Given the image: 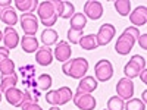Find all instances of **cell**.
Here are the masks:
<instances>
[{"instance_id": "cell-31", "label": "cell", "mask_w": 147, "mask_h": 110, "mask_svg": "<svg viewBox=\"0 0 147 110\" xmlns=\"http://www.w3.org/2000/svg\"><path fill=\"white\" fill-rule=\"evenodd\" d=\"M82 35H84V31H78V30H72V28H69V30H68V32H66V37H68V41H69L71 44H78Z\"/></svg>"}, {"instance_id": "cell-11", "label": "cell", "mask_w": 147, "mask_h": 110, "mask_svg": "<svg viewBox=\"0 0 147 110\" xmlns=\"http://www.w3.org/2000/svg\"><path fill=\"white\" fill-rule=\"evenodd\" d=\"M129 21L132 23V27H143L146 25V22H147V7L144 5L141 6H137L136 9H134L132 12H129Z\"/></svg>"}, {"instance_id": "cell-23", "label": "cell", "mask_w": 147, "mask_h": 110, "mask_svg": "<svg viewBox=\"0 0 147 110\" xmlns=\"http://www.w3.org/2000/svg\"><path fill=\"white\" fill-rule=\"evenodd\" d=\"M16 84H18V75H16V72L15 73H10V75H5V76H2V79H0V91L5 93L9 88L16 87Z\"/></svg>"}, {"instance_id": "cell-17", "label": "cell", "mask_w": 147, "mask_h": 110, "mask_svg": "<svg viewBox=\"0 0 147 110\" xmlns=\"http://www.w3.org/2000/svg\"><path fill=\"white\" fill-rule=\"evenodd\" d=\"M5 99L9 104H12L13 107H19L24 103V91H21L19 88L13 87L5 91Z\"/></svg>"}, {"instance_id": "cell-19", "label": "cell", "mask_w": 147, "mask_h": 110, "mask_svg": "<svg viewBox=\"0 0 147 110\" xmlns=\"http://www.w3.org/2000/svg\"><path fill=\"white\" fill-rule=\"evenodd\" d=\"M37 0H15V7L18 10H21L22 13H34L38 7Z\"/></svg>"}, {"instance_id": "cell-18", "label": "cell", "mask_w": 147, "mask_h": 110, "mask_svg": "<svg viewBox=\"0 0 147 110\" xmlns=\"http://www.w3.org/2000/svg\"><path fill=\"white\" fill-rule=\"evenodd\" d=\"M0 19H2L3 23H6V27H13V25H16L18 21H19L16 10L12 6L5 7V9H0Z\"/></svg>"}, {"instance_id": "cell-42", "label": "cell", "mask_w": 147, "mask_h": 110, "mask_svg": "<svg viewBox=\"0 0 147 110\" xmlns=\"http://www.w3.org/2000/svg\"><path fill=\"white\" fill-rule=\"evenodd\" d=\"M0 103H2V91H0Z\"/></svg>"}, {"instance_id": "cell-12", "label": "cell", "mask_w": 147, "mask_h": 110, "mask_svg": "<svg viewBox=\"0 0 147 110\" xmlns=\"http://www.w3.org/2000/svg\"><path fill=\"white\" fill-rule=\"evenodd\" d=\"M53 3H55L57 18L71 19L72 15L75 13V6H74L71 2H62V0H57V2H53Z\"/></svg>"}, {"instance_id": "cell-8", "label": "cell", "mask_w": 147, "mask_h": 110, "mask_svg": "<svg viewBox=\"0 0 147 110\" xmlns=\"http://www.w3.org/2000/svg\"><path fill=\"white\" fill-rule=\"evenodd\" d=\"M116 94L119 99H122L124 101L132 99L134 95V82L132 79H128V78H121L116 84Z\"/></svg>"}, {"instance_id": "cell-3", "label": "cell", "mask_w": 147, "mask_h": 110, "mask_svg": "<svg viewBox=\"0 0 147 110\" xmlns=\"http://www.w3.org/2000/svg\"><path fill=\"white\" fill-rule=\"evenodd\" d=\"M37 15L46 28H52L53 25H56L57 15L53 2H40L38 7H37Z\"/></svg>"}, {"instance_id": "cell-35", "label": "cell", "mask_w": 147, "mask_h": 110, "mask_svg": "<svg viewBox=\"0 0 147 110\" xmlns=\"http://www.w3.org/2000/svg\"><path fill=\"white\" fill-rule=\"evenodd\" d=\"M137 41H138L140 47L146 50V48H147V34H140V37L137 38Z\"/></svg>"}, {"instance_id": "cell-36", "label": "cell", "mask_w": 147, "mask_h": 110, "mask_svg": "<svg viewBox=\"0 0 147 110\" xmlns=\"http://www.w3.org/2000/svg\"><path fill=\"white\" fill-rule=\"evenodd\" d=\"M9 53H10V50H7L6 47H0V63H2L3 60L9 59Z\"/></svg>"}, {"instance_id": "cell-14", "label": "cell", "mask_w": 147, "mask_h": 110, "mask_svg": "<svg viewBox=\"0 0 147 110\" xmlns=\"http://www.w3.org/2000/svg\"><path fill=\"white\" fill-rule=\"evenodd\" d=\"M3 43L7 50H12L19 44V34L13 27H6L3 31Z\"/></svg>"}, {"instance_id": "cell-40", "label": "cell", "mask_w": 147, "mask_h": 110, "mask_svg": "<svg viewBox=\"0 0 147 110\" xmlns=\"http://www.w3.org/2000/svg\"><path fill=\"white\" fill-rule=\"evenodd\" d=\"M49 110H60V107H57V106H52Z\"/></svg>"}, {"instance_id": "cell-4", "label": "cell", "mask_w": 147, "mask_h": 110, "mask_svg": "<svg viewBox=\"0 0 147 110\" xmlns=\"http://www.w3.org/2000/svg\"><path fill=\"white\" fill-rule=\"evenodd\" d=\"M146 69V59L144 56L140 54H134L129 62L124 66V73H125V78L128 79H134V78H138L140 72Z\"/></svg>"}, {"instance_id": "cell-9", "label": "cell", "mask_w": 147, "mask_h": 110, "mask_svg": "<svg viewBox=\"0 0 147 110\" xmlns=\"http://www.w3.org/2000/svg\"><path fill=\"white\" fill-rule=\"evenodd\" d=\"M72 100H74V104L77 107H80V110H94L96 109V99L94 95L91 94H78L75 93L72 95Z\"/></svg>"}, {"instance_id": "cell-37", "label": "cell", "mask_w": 147, "mask_h": 110, "mask_svg": "<svg viewBox=\"0 0 147 110\" xmlns=\"http://www.w3.org/2000/svg\"><path fill=\"white\" fill-rule=\"evenodd\" d=\"M138 76H140V79L143 81V84H146V82H147V70H146V69H144V70H141Z\"/></svg>"}, {"instance_id": "cell-28", "label": "cell", "mask_w": 147, "mask_h": 110, "mask_svg": "<svg viewBox=\"0 0 147 110\" xmlns=\"http://www.w3.org/2000/svg\"><path fill=\"white\" fill-rule=\"evenodd\" d=\"M125 110H146V103H143L140 99H129L127 100V103L124 104Z\"/></svg>"}, {"instance_id": "cell-15", "label": "cell", "mask_w": 147, "mask_h": 110, "mask_svg": "<svg viewBox=\"0 0 147 110\" xmlns=\"http://www.w3.org/2000/svg\"><path fill=\"white\" fill-rule=\"evenodd\" d=\"M35 60L40 66H49L53 62V52L50 47H38V50L35 52Z\"/></svg>"}, {"instance_id": "cell-20", "label": "cell", "mask_w": 147, "mask_h": 110, "mask_svg": "<svg viewBox=\"0 0 147 110\" xmlns=\"http://www.w3.org/2000/svg\"><path fill=\"white\" fill-rule=\"evenodd\" d=\"M21 48L25 53H35L38 50V40L31 35H24L21 38Z\"/></svg>"}, {"instance_id": "cell-41", "label": "cell", "mask_w": 147, "mask_h": 110, "mask_svg": "<svg viewBox=\"0 0 147 110\" xmlns=\"http://www.w3.org/2000/svg\"><path fill=\"white\" fill-rule=\"evenodd\" d=\"M0 41H3V32L0 31Z\"/></svg>"}, {"instance_id": "cell-25", "label": "cell", "mask_w": 147, "mask_h": 110, "mask_svg": "<svg viewBox=\"0 0 147 110\" xmlns=\"http://www.w3.org/2000/svg\"><path fill=\"white\" fill-rule=\"evenodd\" d=\"M78 44L84 48V50H94V48H97L96 34H87V35H82Z\"/></svg>"}, {"instance_id": "cell-6", "label": "cell", "mask_w": 147, "mask_h": 110, "mask_svg": "<svg viewBox=\"0 0 147 110\" xmlns=\"http://www.w3.org/2000/svg\"><path fill=\"white\" fill-rule=\"evenodd\" d=\"M115 34H116V28L112 23H103V25H100L99 31L96 34L97 46H107L115 38Z\"/></svg>"}, {"instance_id": "cell-5", "label": "cell", "mask_w": 147, "mask_h": 110, "mask_svg": "<svg viewBox=\"0 0 147 110\" xmlns=\"http://www.w3.org/2000/svg\"><path fill=\"white\" fill-rule=\"evenodd\" d=\"M112 76H113V66L109 60L102 59L94 65V78H96V81L107 82Z\"/></svg>"}, {"instance_id": "cell-34", "label": "cell", "mask_w": 147, "mask_h": 110, "mask_svg": "<svg viewBox=\"0 0 147 110\" xmlns=\"http://www.w3.org/2000/svg\"><path fill=\"white\" fill-rule=\"evenodd\" d=\"M19 72H22L24 75H28V76H34V73H35V68L32 65H27V66H21L19 68Z\"/></svg>"}, {"instance_id": "cell-27", "label": "cell", "mask_w": 147, "mask_h": 110, "mask_svg": "<svg viewBox=\"0 0 147 110\" xmlns=\"http://www.w3.org/2000/svg\"><path fill=\"white\" fill-rule=\"evenodd\" d=\"M124 104L125 101L119 99L118 95H113L107 100V104H106V110H124Z\"/></svg>"}, {"instance_id": "cell-32", "label": "cell", "mask_w": 147, "mask_h": 110, "mask_svg": "<svg viewBox=\"0 0 147 110\" xmlns=\"http://www.w3.org/2000/svg\"><path fill=\"white\" fill-rule=\"evenodd\" d=\"M19 107H21L22 110H43L37 101H24Z\"/></svg>"}, {"instance_id": "cell-24", "label": "cell", "mask_w": 147, "mask_h": 110, "mask_svg": "<svg viewBox=\"0 0 147 110\" xmlns=\"http://www.w3.org/2000/svg\"><path fill=\"white\" fill-rule=\"evenodd\" d=\"M71 22V28L72 30H78V31H84L85 25H87V18L84 16V13H74L72 18L69 19Z\"/></svg>"}, {"instance_id": "cell-21", "label": "cell", "mask_w": 147, "mask_h": 110, "mask_svg": "<svg viewBox=\"0 0 147 110\" xmlns=\"http://www.w3.org/2000/svg\"><path fill=\"white\" fill-rule=\"evenodd\" d=\"M40 40H41L43 46L50 47V46L56 44V41L59 40V34H57V31H55L53 28H46V30H43V32H41Z\"/></svg>"}, {"instance_id": "cell-22", "label": "cell", "mask_w": 147, "mask_h": 110, "mask_svg": "<svg viewBox=\"0 0 147 110\" xmlns=\"http://www.w3.org/2000/svg\"><path fill=\"white\" fill-rule=\"evenodd\" d=\"M56 95H57V107L59 106H65L72 100V90L69 87H60L56 90Z\"/></svg>"}, {"instance_id": "cell-10", "label": "cell", "mask_w": 147, "mask_h": 110, "mask_svg": "<svg viewBox=\"0 0 147 110\" xmlns=\"http://www.w3.org/2000/svg\"><path fill=\"white\" fill-rule=\"evenodd\" d=\"M103 5L100 2H96V0H90V2H85L84 5V16L88 18L91 21H97L103 16Z\"/></svg>"}, {"instance_id": "cell-26", "label": "cell", "mask_w": 147, "mask_h": 110, "mask_svg": "<svg viewBox=\"0 0 147 110\" xmlns=\"http://www.w3.org/2000/svg\"><path fill=\"white\" fill-rule=\"evenodd\" d=\"M116 12L121 16H128L129 12H131V2L129 0H116L113 3Z\"/></svg>"}, {"instance_id": "cell-16", "label": "cell", "mask_w": 147, "mask_h": 110, "mask_svg": "<svg viewBox=\"0 0 147 110\" xmlns=\"http://www.w3.org/2000/svg\"><path fill=\"white\" fill-rule=\"evenodd\" d=\"M97 90V81L94 76H84L80 79V84L77 87L78 94H91Z\"/></svg>"}, {"instance_id": "cell-7", "label": "cell", "mask_w": 147, "mask_h": 110, "mask_svg": "<svg viewBox=\"0 0 147 110\" xmlns=\"http://www.w3.org/2000/svg\"><path fill=\"white\" fill-rule=\"evenodd\" d=\"M21 28L25 35L34 37L38 31V18L34 13H22L21 15Z\"/></svg>"}, {"instance_id": "cell-1", "label": "cell", "mask_w": 147, "mask_h": 110, "mask_svg": "<svg viewBox=\"0 0 147 110\" xmlns=\"http://www.w3.org/2000/svg\"><path fill=\"white\" fill-rule=\"evenodd\" d=\"M138 37H140L138 28H136V27L125 28L124 31H122V34L118 37L116 43H115V52L121 56L128 54L132 50V47H134V44H136Z\"/></svg>"}, {"instance_id": "cell-38", "label": "cell", "mask_w": 147, "mask_h": 110, "mask_svg": "<svg viewBox=\"0 0 147 110\" xmlns=\"http://www.w3.org/2000/svg\"><path fill=\"white\" fill-rule=\"evenodd\" d=\"M9 6H10L9 0H0V9H5V7H9Z\"/></svg>"}, {"instance_id": "cell-33", "label": "cell", "mask_w": 147, "mask_h": 110, "mask_svg": "<svg viewBox=\"0 0 147 110\" xmlns=\"http://www.w3.org/2000/svg\"><path fill=\"white\" fill-rule=\"evenodd\" d=\"M46 101L50 106H57V95H56V90H50L46 94Z\"/></svg>"}, {"instance_id": "cell-39", "label": "cell", "mask_w": 147, "mask_h": 110, "mask_svg": "<svg viewBox=\"0 0 147 110\" xmlns=\"http://www.w3.org/2000/svg\"><path fill=\"white\" fill-rule=\"evenodd\" d=\"M146 99H147V91L144 90V91H143V94H141V99H140V100H141L143 103H146Z\"/></svg>"}, {"instance_id": "cell-2", "label": "cell", "mask_w": 147, "mask_h": 110, "mask_svg": "<svg viewBox=\"0 0 147 110\" xmlns=\"http://www.w3.org/2000/svg\"><path fill=\"white\" fill-rule=\"evenodd\" d=\"M62 72L66 76H71L74 79H81L87 76L88 72V60L84 57H75L69 59L62 65Z\"/></svg>"}, {"instance_id": "cell-29", "label": "cell", "mask_w": 147, "mask_h": 110, "mask_svg": "<svg viewBox=\"0 0 147 110\" xmlns=\"http://www.w3.org/2000/svg\"><path fill=\"white\" fill-rule=\"evenodd\" d=\"M0 72H2V76L15 73V63H13V60H10V57L0 63Z\"/></svg>"}, {"instance_id": "cell-30", "label": "cell", "mask_w": 147, "mask_h": 110, "mask_svg": "<svg viewBox=\"0 0 147 110\" xmlns=\"http://www.w3.org/2000/svg\"><path fill=\"white\" fill-rule=\"evenodd\" d=\"M52 76L49 75V73H43V75H40L38 78H37V84H38V88L40 90H49L52 87Z\"/></svg>"}, {"instance_id": "cell-13", "label": "cell", "mask_w": 147, "mask_h": 110, "mask_svg": "<svg viewBox=\"0 0 147 110\" xmlns=\"http://www.w3.org/2000/svg\"><path fill=\"white\" fill-rule=\"evenodd\" d=\"M71 54H72V48L68 44V41H59L53 50V57H56V60L63 63L71 59Z\"/></svg>"}]
</instances>
